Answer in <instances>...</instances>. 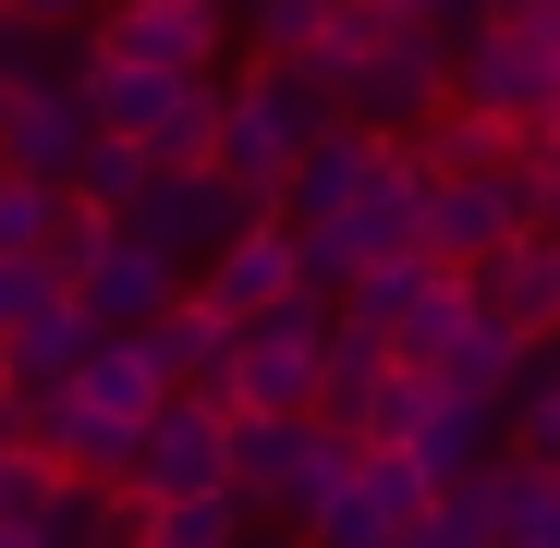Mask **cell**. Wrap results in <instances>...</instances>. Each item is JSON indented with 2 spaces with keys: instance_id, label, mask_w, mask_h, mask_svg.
Segmentation results:
<instances>
[{
  "instance_id": "d590c367",
  "label": "cell",
  "mask_w": 560,
  "mask_h": 548,
  "mask_svg": "<svg viewBox=\"0 0 560 548\" xmlns=\"http://www.w3.org/2000/svg\"><path fill=\"white\" fill-rule=\"evenodd\" d=\"M500 25H512V37H536V49L560 61V0H500Z\"/></svg>"
},
{
  "instance_id": "d6a6232c",
  "label": "cell",
  "mask_w": 560,
  "mask_h": 548,
  "mask_svg": "<svg viewBox=\"0 0 560 548\" xmlns=\"http://www.w3.org/2000/svg\"><path fill=\"white\" fill-rule=\"evenodd\" d=\"M61 464H49V451H25V439H0V524H49L61 512Z\"/></svg>"
},
{
  "instance_id": "8992f818",
  "label": "cell",
  "mask_w": 560,
  "mask_h": 548,
  "mask_svg": "<svg viewBox=\"0 0 560 548\" xmlns=\"http://www.w3.org/2000/svg\"><path fill=\"white\" fill-rule=\"evenodd\" d=\"M256 220H268V208L244 196L232 171H159L147 196H135V220H122V232H135V244H159L183 281H196V268H208L232 232H256Z\"/></svg>"
},
{
  "instance_id": "277c9868",
  "label": "cell",
  "mask_w": 560,
  "mask_h": 548,
  "mask_svg": "<svg viewBox=\"0 0 560 548\" xmlns=\"http://www.w3.org/2000/svg\"><path fill=\"white\" fill-rule=\"evenodd\" d=\"M341 476H353V439H329L317 415H244V439H232V500L268 512L280 536H293Z\"/></svg>"
},
{
  "instance_id": "2e32d148",
  "label": "cell",
  "mask_w": 560,
  "mask_h": 548,
  "mask_svg": "<svg viewBox=\"0 0 560 548\" xmlns=\"http://www.w3.org/2000/svg\"><path fill=\"white\" fill-rule=\"evenodd\" d=\"M98 341H110V329H98V317H85V305L61 293L49 317H25L13 341H0V390H13V403H49V390H73V365L98 353Z\"/></svg>"
},
{
  "instance_id": "44dd1931",
  "label": "cell",
  "mask_w": 560,
  "mask_h": 548,
  "mask_svg": "<svg viewBox=\"0 0 560 548\" xmlns=\"http://www.w3.org/2000/svg\"><path fill=\"white\" fill-rule=\"evenodd\" d=\"M488 524H500V548H560V476L548 464H488Z\"/></svg>"
},
{
  "instance_id": "5b68a950",
  "label": "cell",
  "mask_w": 560,
  "mask_h": 548,
  "mask_svg": "<svg viewBox=\"0 0 560 548\" xmlns=\"http://www.w3.org/2000/svg\"><path fill=\"white\" fill-rule=\"evenodd\" d=\"M232 439H244V415L220 390H171L159 427H147V451H135V500L147 512L159 500H220L232 488Z\"/></svg>"
},
{
  "instance_id": "83f0119b",
  "label": "cell",
  "mask_w": 560,
  "mask_h": 548,
  "mask_svg": "<svg viewBox=\"0 0 560 548\" xmlns=\"http://www.w3.org/2000/svg\"><path fill=\"white\" fill-rule=\"evenodd\" d=\"M463 317H476V293H463V268H451V281L390 329V365H415V378H439V365H451V341H463Z\"/></svg>"
},
{
  "instance_id": "52a82bcc",
  "label": "cell",
  "mask_w": 560,
  "mask_h": 548,
  "mask_svg": "<svg viewBox=\"0 0 560 548\" xmlns=\"http://www.w3.org/2000/svg\"><path fill=\"white\" fill-rule=\"evenodd\" d=\"M451 98H463V110H488L512 147H536V159H548V123H560V61H548L536 37H512V25H488L476 49L451 61Z\"/></svg>"
},
{
  "instance_id": "4316f807",
  "label": "cell",
  "mask_w": 560,
  "mask_h": 548,
  "mask_svg": "<svg viewBox=\"0 0 560 548\" xmlns=\"http://www.w3.org/2000/svg\"><path fill=\"white\" fill-rule=\"evenodd\" d=\"M147 183H159V159H147V147H122V135H98V147L73 159V208L135 220V196H147Z\"/></svg>"
},
{
  "instance_id": "d4e9b609",
  "label": "cell",
  "mask_w": 560,
  "mask_h": 548,
  "mask_svg": "<svg viewBox=\"0 0 560 548\" xmlns=\"http://www.w3.org/2000/svg\"><path fill=\"white\" fill-rule=\"evenodd\" d=\"M500 451L512 464H548L560 476V365H548V341H536V365L512 378V403H500Z\"/></svg>"
},
{
  "instance_id": "603a6c76",
  "label": "cell",
  "mask_w": 560,
  "mask_h": 548,
  "mask_svg": "<svg viewBox=\"0 0 560 548\" xmlns=\"http://www.w3.org/2000/svg\"><path fill=\"white\" fill-rule=\"evenodd\" d=\"M402 159H415L427 183H476V171H500V159H512V135H500L488 110H463V98H451V110H439V123L402 147Z\"/></svg>"
},
{
  "instance_id": "836d02e7",
  "label": "cell",
  "mask_w": 560,
  "mask_h": 548,
  "mask_svg": "<svg viewBox=\"0 0 560 548\" xmlns=\"http://www.w3.org/2000/svg\"><path fill=\"white\" fill-rule=\"evenodd\" d=\"M402 25H415V37H439V49L463 61V49L500 25V0H402Z\"/></svg>"
},
{
  "instance_id": "8d00e7d4",
  "label": "cell",
  "mask_w": 560,
  "mask_h": 548,
  "mask_svg": "<svg viewBox=\"0 0 560 548\" xmlns=\"http://www.w3.org/2000/svg\"><path fill=\"white\" fill-rule=\"evenodd\" d=\"M85 13H98V0H13V25H37V37L49 25H85Z\"/></svg>"
},
{
  "instance_id": "b9f144b4",
  "label": "cell",
  "mask_w": 560,
  "mask_h": 548,
  "mask_svg": "<svg viewBox=\"0 0 560 548\" xmlns=\"http://www.w3.org/2000/svg\"><path fill=\"white\" fill-rule=\"evenodd\" d=\"M0 37H13V0H0Z\"/></svg>"
},
{
  "instance_id": "d6986e66",
  "label": "cell",
  "mask_w": 560,
  "mask_h": 548,
  "mask_svg": "<svg viewBox=\"0 0 560 548\" xmlns=\"http://www.w3.org/2000/svg\"><path fill=\"white\" fill-rule=\"evenodd\" d=\"M500 244H524V232H512V208H500V183H488V171L427 196V256H439V268H488Z\"/></svg>"
},
{
  "instance_id": "cb8c5ba5",
  "label": "cell",
  "mask_w": 560,
  "mask_h": 548,
  "mask_svg": "<svg viewBox=\"0 0 560 548\" xmlns=\"http://www.w3.org/2000/svg\"><path fill=\"white\" fill-rule=\"evenodd\" d=\"M439 281H451L439 256H378V268H365V281L341 293V329H378V341H390V329H402V317H415Z\"/></svg>"
},
{
  "instance_id": "ffe728a7",
  "label": "cell",
  "mask_w": 560,
  "mask_h": 548,
  "mask_svg": "<svg viewBox=\"0 0 560 548\" xmlns=\"http://www.w3.org/2000/svg\"><path fill=\"white\" fill-rule=\"evenodd\" d=\"M524 365H536V341L512 329V317H463V341H451V365H439V390L451 403H512V378H524Z\"/></svg>"
},
{
  "instance_id": "e0dca14e",
  "label": "cell",
  "mask_w": 560,
  "mask_h": 548,
  "mask_svg": "<svg viewBox=\"0 0 560 548\" xmlns=\"http://www.w3.org/2000/svg\"><path fill=\"white\" fill-rule=\"evenodd\" d=\"M402 464L427 476V500L463 488V476H488V464H500V403H451V390H439V403L415 415V439H402Z\"/></svg>"
},
{
  "instance_id": "7c38bea8",
  "label": "cell",
  "mask_w": 560,
  "mask_h": 548,
  "mask_svg": "<svg viewBox=\"0 0 560 548\" xmlns=\"http://www.w3.org/2000/svg\"><path fill=\"white\" fill-rule=\"evenodd\" d=\"M183 293H196V281H183V268H171L159 244H135L122 220L98 232V256H85V268H73V305H85V317H98V329H159V317H171Z\"/></svg>"
},
{
  "instance_id": "9c48e42d",
  "label": "cell",
  "mask_w": 560,
  "mask_h": 548,
  "mask_svg": "<svg viewBox=\"0 0 560 548\" xmlns=\"http://www.w3.org/2000/svg\"><path fill=\"white\" fill-rule=\"evenodd\" d=\"M427 512V476L402 464V451H353V476L293 524V548H402Z\"/></svg>"
},
{
  "instance_id": "f35d334b",
  "label": "cell",
  "mask_w": 560,
  "mask_h": 548,
  "mask_svg": "<svg viewBox=\"0 0 560 548\" xmlns=\"http://www.w3.org/2000/svg\"><path fill=\"white\" fill-rule=\"evenodd\" d=\"M0 548H49V524H0Z\"/></svg>"
},
{
  "instance_id": "f546056e",
  "label": "cell",
  "mask_w": 560,
  "mask_h": 548,
  "mask_svg": "<svg viewBox=\"0 0 560 548\" xmlns=\"http://www.w3.org/2000/svg\"><path fill=\"white\" fill-rule=\"evenodd\" d=\"M61 220H73V196H61V183L0 171V256H49V244H61Z\"/></svg>"
},
{
  "instance_id": "6da1fadb",
  "label": "cell",
  "mask_w": 560,
  "mask_h": 548,
  "mask_svg": "<svg viewBox=\"0 0 560 548\" xmlns=\"http://www.w3.org/2000/svg\"><path fill=\"white\" fill-rule=\"evenodd\" d=\"M85 110H98V135L147 147L159 171H208L220 159V73H147V61H73Z\"/></svg>"
},
{
  "instance_id": "ab89813d",
  "label": "cell",
  "mask_w": 560,
  "mask_h": 548,
  "mask_svg": "<svg viewBox=\"0 0 560 548\" xmlns=\"http://www.w3.org/2000/svg\"><path fill=\"white\" fill-rule=\"evenodd\" d=\"M220 13H232V25H244V13H256V0H220Z\"/></svg>"
},
{
  "instance_id": "e575fe53",
  "label": "cell",
  "mask_w": 560,
  "mask_h": 548,
  "mask_svg": "<svg viewBox=\"0 0 560 548\" xmlns=\"http://www.w3.org/2000/svg\"><path fill=\"white\" fill-rule=\"evenodd\" d=\"M61 305V268L49 256H0V341H13L25 317H49Z\"/></svg>"
},
{
  "instance_id": "1f68e13d",
  "label": "cell",
  "mask_w": 560,
  "mask_h": 548,
  "mask_svg": "<svg viewBox=\"0 0 560 548\" xmlns=\"http://www.w3.org/2000/svg\"><path fill=\"white\" fill-rule=\"evenodd\" d=\"M402 548H500V524H488V476L439 488V500L415 512V536H402Z\"/></svg>"
},
{
  "instance_id": "ee69618b",
  "label": "cell",
  "mask_w": 560,
  "mask_h": 548,
  "mask_svg": "<svg viewBox=\"0 0 560 548\" xmlns=\"http://www.w3.org/2000/svg\"><path fill=\"white\" fill-rule=\"evenodd\" d=\"M98 13H110V0H98Z\"/></svg>"
},
{
  "instance_id": "60d3db41",
  "label": "cell",
  "mask_w": 560,
  "mask_h": 548,
  "mask_svg": "<svg viewBox=\"0 0 560 548\" xmlns=\"http://www.w3.org/2000/svg\"><path fill=\"white\" fill-rule=\"evenodd\" d=\"M548 171H560V123H548Z\"/></svg>"
},
{
  "instance_id": "ba28073f",
  "label": "cell",
  "mask_w": 560,
  "mask_h": 548,
  "mask_svg": "<svg viewBox=\"0 0 560 548\" xmlns=\"http://www.w3.org/2000/svg\"><path fill=\"white\" fill-rule=\"evenodd\" d=\"M439 110H451V49H439V37H415V25H390L378 49H365L353 98H341V123L390 135V147H415V135H427Z\"/></svg>"
},
{
  "instance_id": "3957f363",
  "label": "cell",
  "mask_w": 560,
  "mask_h": 548,
  "mask_svg": "<svg viewBox=\"0 0 560 548\" xmlns=\"http://www.w3.org/2000/svg\"><path fill=\"white\" fill-rule=\"evenodd\" d=\"M329 341H341V305H329V293H293L280 317H244V341H232V378H220V403H232V415H317Z\"/></svg>"
},
{
  "instance_id": "7a4b0ae2",
  "label": "cell",
  "mask_w": 560,
  "mask_h": 548,
  "mask_svg": "<svg viewBox=\"0 0 560 548\" xmlns=\"http://www.w3.org/2000/svg\"><path fill=\"white\" fill-rule=\"evenodd\" d=\"M329 123H341V110L317 98L305 73H280V61H244V73L220 85V159H208V171H232L256 208H280L293 159H305V147H317Z\"/></svg>"
},
{
  "instance_id": "74e56055",
  "label": "cell",
  "mask_w": 560,
  "mask_h": 548,
  "mask_svg": "<svg viewBox=\"0 0 560 548\" xmlns=\"http://www.w3.org/2000/svg\"><path fill=\"white\" fill-rule=\"evenodd\" d=\"M329 13H378V25H402V0H329Z\"/></svg>"
},
{
  "instance_id": "9a60e30c",
  "label": "cell",
  "mask_w": 560,
  "mask_h": 548,
  "mask_svg": "<svg viewBox=\"0 0 560 548\" xmlns=\"http://www.w3.org/2000/svg\"><path fill=\"white\" fill-rule=\"evenodd\" d=\"M463 293H476L488 317H512L524 341H560V232H524V244H500L488 268H463Z\"/></svg>"
},
{
  "instance_id": "7bdbcfd3",
  "label": "cell",
  "mask_w": 560,
  "mask_h": 548,
  "mask_svg": "<svg viewBox=\"0 0 560 548\" xmlns=\"http://www.w3.org/2000/svg\"><path fill=\"white\" fill-rule=\"evenodd\" d=\"M548 365H560V341H548Z\"/></svg>"
},
{
  "instance_id": "7402d4cb",
  "label": "cell",
  "mask_w": 560,
  "mask_h": 548,
  "mask_svg": "<svg viewBox=\"0 0 560 548\" xmlns=\"http://www.w3.org/2000/svg\"><path fill=\"white\" fill-rule=\"evenodd\" d=\"M378 390H390V341H378V329H341V341H329V378H317V427L353 439Z\"/></svg>"
},
{
  "instance_id": "5bb4252c",
  "label": "cell",
  "mask_w": 560,
  "mask_h": 548,
  "mask_svg": "<svg viewBox=\"0 0 560 548\" xmlns=\"http://www.w3.org/2000/svg\"><path fill=\"white\" fill-rule=\"evenodd\" d=\"M196 293H208L220 317H280V305L305 293V232L268 208L256 232H232V244H220V256L196 268Z\"/></svg>"
},
{
  "instance_id": "f1b7e54d",
  "label": "cell",
  "mask_w": 560,
  "mask_h": 548,
  "mask_svg": "<svg viewBox=\"0 0 560 548\" xmlns=\"http://www.w3.org/2000/svg\"><path fill=\"white\" fill-rule=\"evenodd\" d=\"M244 536H256V512H244L232 488H220V500H159V512H147V548H244Z\"/></svg>"
},
{
  "instance_id": "4fadbf2b",
  "label": "cell",
  "mask_w": 560,
  "mask_h": 548,
  "mask_svg": "<svg viewBox=\"0 0 560 548\" xmlns=\"http://www.w3.org/2000/svg\"><path fill=\"white\" fill-rule=\"evenodd\" d=\"M390 159H402L390 135H365V123H329V135L293 159V183H280V220H305V232H317V220H353V208L390 183Z\"/></svg>"
},
{
  "instance_id": "30bf717a",
  "label": "cell",
  "mask_w": 560,
  "mask_h": 548,
  "mask_svg": "<svg viewBox=\"0 0 560 548\" xmlns=\"http://www.w3.org/2000/svg\"><path fill=\"white\" fill-rule=\"evenodd\" d=\"M98 61H147V73H220L232 49V13L220 0H110L98 25H85Z\"/></svg>"
},
{
  "instance_id": "484cf974",
  "label": "cell",
  "mask_w": 560,
  "mask_h": 548,
  "mask_svg": "<svg viewBox=\"0 0 560 548\" xmlns=\"http://www.w3.org/2000/svg\"><path fill=\"white\" fill-rule=\"evenodd\" d=\"M49 548H147V500L135 488H61V512H49Z\"/></svg>"
},
{
  "instance_id": "4dcf8cb0",
  "label": "cell",
  "mask_w": 560,
  "mask_h": 548,
  "mask_svg": "<svg viewBox=\"0 0 560 548\" xmlns=\"http://www.w3.org/2000/svg\"><path fill=\"white\" fill-rule=\"evenodd\" d=\"M232 37H244L256 61H280V73H293V61H305V49L329 37V0H256V13H244Z\"/></svg>"
},
{
  "instance_id": "ac0fdd59",
  "label": "cell",
  "mask_w": 560,
  "mask_h": 548,
  "mask_svg": "<svg viewBox=\"0 0 560 548\" xmlns=\"http://www.w3.org/2000/svg\"><path fill=\"white\" fill-rule=\"evenodd\" d=\"M135 341L159 353V378H171V390H220V378H232V341H244V317H220L208 293H183V305H171L159 329H135Z\"/></svg>"
},
{
  "instance_id": "8fae6325",
  "label": "cell",
  "mask_w": 560,
  "mask_h": 548,
  "mask_svg": "<svg viewBox=\"0 0 560 548\" xmlns=\"http://www.w3.org/2000/svg\"><path fill=\"white\" fill-rule=\"evenodd\" d=\"M98 147V110H85V85L49 73V85H0V171L25 183H61L73 196V159Z\"/></svg>"
}]
</instances>
